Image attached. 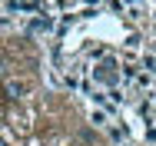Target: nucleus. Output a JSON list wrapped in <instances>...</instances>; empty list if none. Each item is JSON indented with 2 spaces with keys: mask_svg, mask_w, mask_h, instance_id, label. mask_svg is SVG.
<instances>
[{
  "mask_svg": "<svg viewBox=\"0 0 156 146\" xmlns=\"http://www.w3.org/2000/svg\"><path fill=\"white\" fill-rule=\"evenodd\" d=\"M27 83L23 80H7V96H13V100H20V96H27Z\"/></svg>",
  "mask_w": 156,
  "mask_h": 146,
  "instance_id": "obj_1",
  "label": "nucleus"
},
{
  "mask_svg": "<svg viewBox=\"0 0 156 146\" xmlns=\"http://www.w3.org/2000/svg\"><path fill=\"white\" fill-rule=\"evenodd\" d=\"M96 77H100V80H103V83H116V66H113V63H103V66H100V73H96Z\"/></svg>",
  "mask_w": 156,
  "mask_h": 146,
  "instance_id": "obj_2",
  "label": "nucleus"
},
{
  "mask_svg": "<svg viewBox=\"0 0 156 146\" xmlns=\"http://www.w3.org/2000/svg\"><path fill=\"white\" fill-rule=\"evenodd\" d=\"M0 146H10V143H7V140H3V136H0Z\"/></svg>",
  "mask_w": 156,
  "mask_h": 146,
  "instance_id": "obj_3",
  "label": "nucleus"
},
{
  "mask_svg": "<svg viewBox=\"0 0 156 146\" xmlns=\"http://www.w3.org/2000/svg\"><path fill=\"white\" fill-rule=\"evenodd\" d=\"M129 3H136V0H129Z\"/></svg>",
  "mask_w": 156,
  "mask_h": 146,
  "instance_id": "obj_4",
  "label": "nucleus"
}]
</instances>
